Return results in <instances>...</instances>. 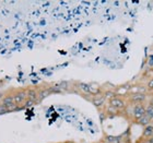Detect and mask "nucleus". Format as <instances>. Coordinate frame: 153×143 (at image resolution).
I'll list each match as a JSON object with an SVG mask.
<instances>
[{
    "mask_svg": "<svg viewBox=\"0 0 153 143\" xmlns=\"http://www.w3.org/2000/svg\"><path fill=\"white\" fill-rule=\"evenodd\" d=\"M108 105H109V107L113 108L114 110L121 111L127 107V102H126V99H125L124 97H121V96H116V97H114V99H109Z\"/></svg>",
    "mask_w": 153,
    "mask_h": 143,
    "instance_id": "1",
    "label": "nucleus"
},
{
    "mask_svg": "<svg viewBox=\"0 0 153 143\" xmlns=\"http://www.w3.org/2000/svg\"><path fill=\"white\" fill-rule=\"evenodd\" d=\"M147 101V94L146 93H129L128 95V102L131 105H138L143 104Z\"/></svg>",
    "mask_w": 153,
    "mask_h": 143,
    "instance_id": "2",
    "label": "nucleus"
},
{
    "mask_svg": "<svg viewBox=\"0 0 153 143\" xmlns=\"http://www.w3.org/2000/svg\"><path fill=\"white\" fill-rule=\"evenodd\" d=\"M146 115V105L144 104H138V105H132V109H131V116L132 119L136 122L139 120L140 118H142Z\"/></svg>",
    "mask_w": 153,
    "mask_h": 143,
    "instance_id": "3",
    "label": "nucleus"
},
{
    "mask_svg": "<svg viewBox=\"0 0 153 143\" xmlns=\"http://www.w3.org/2000/svg\"><path fill=\"white\" fill-rule=\"evenodd\" d=\"M3 106H6L8 108V110L16 109V104L14 102V97L13 96H7L6 99H3Z\"/></svg>",
    "mask_w": 153,
    "mask_h": 143,
    "instance_id": "4",
    "label": "nucleus"
},
{
    "mask_svg": "<svg viewBox=\"0 0 153 143\" xmlns=\"http://www.w3.org/2000/svg\"><path fill=\"white\" fill-rule=\"evenodd\" d=\"M105 102H106V99L104 97V95L94 96V97L92 99V104L97 108L104 107V105H105Z\"/></svg>",
    "mask_w": 153,
    "mask_h": 143,
    "instance_id": "5",
    "label": "nucleus"
},
{
    "mask_svg": "<svg viewBox=\"0 0 153 143\" xmlns=\"http://www.w3.org/2000/svg\"><path fill=\"white\" fill-rule=\"evenodd\" d=\"M141 138H143V139H151V138H153V124H149V126L143 128Z\"/></svg>",
    "mask_w": 153,
    "mask_h": 143,
    "instance_id": "6",
    "label": "nucleus"
},
{
    "mask_svg": "<svg viewBox=\"0 0 153 143\" xmlns=\"http://www.w3.org/2000/svg\"><path fill=\"white\" fill-rule=\"evenodd\" d=\"M13 97H14V102H16V104L18 105V104H21V103H23L24 101H25L26 97H27V94H26V92H24V91H21V92L16 93Z\"/></svg>",
    "mask_w": 153,
    "mask_h": 143,
    "instance_id": "7",
    "label": "nucleus"
},
{
    "mask_svg": "<svg viewBox=\"0 0 153 143\" xmlns=\"http://www.w3.org/2000/svg\"><path fill=\"white\" fill-rule=\"evenodd\" d=\"M107 143H121L123 142V139L121 137H113V136H105L104 137V140Z\"/></svg>",
    "mask_w": 153,
    "mask_h": 143,
    "instance_id": "8",
    "label": "nucleus"
},
{
    "mask_svg": "<svg viewBox=\"0 0 153 143\" xmlns=\"http://www.w3.org/2000/svg\"><path fill=\"white\" fill-rule=\"evenodd\" d=\"M136 124H139V126H142V127L144 128V127H147V126H149V124H151V120L147 117V116H146V115H144L143 117L140 118L139 120L136 121Z\"/></svg>",
    "mask_w": 153,
    "mask_h": 143,
    "instance_id": "9",
    "label": "nucleus"
},
{
    "mask_svg": "<svg viewBox=\"0 0 153 143\" xmlns=\"http://www.w3.org/2000/svg\"><path fill=\"white\" fill-rule=\"evenodd\" d=\"M26 94H27V99H29L30 101H33V102H35L38 97V93L36 92L35 90H29V91L26 92Z\"/></svg>",
    "mask_w": 153,
    "mask_h": 143,
    "instance_id": "10",
    "label": "nucleus"
},
{
    "mask_svg": "<svg viewBox=\"0 0 153 143\" xmlns=\"http://www.w3.org/2000/svg\"><path fill=\"white\" fill-rule=\"evenodd\" d=\"M146 116H147L151 121L153 120V107L150 105H146Z\"/></svg>",
    "mask_w": 153,
    "mask_h": 143,
    "instance_id": "11",
    "label": "nucleus"
},
{
    "mask_svg": "<svg viewBox=\"0 0 153 143\" xmlns=\"http://www.w3.org/2000/svg\"><path fill=\"white\" fill-rule=\"evenodd\" d=\"M118 94L117 92H115V91H106L105 93H104V97H105L106 99H114V97H116Z\"/></svg>",
    "mask_w": 153,
    "mask_h": 143,
    "instance_id": "12",
    "label": "nucleus"
},
{
    "mask_svg": "<svg viewBox=\"0 0 153 143\" xmlns=\"http://www.w3.org/2000/svg\"><path fill=\"white\" fill-rule=\"evenodd\" d=\"M51 94V92H49V90H44V91H42V92L38 93V97H39V99H45L46 96H48Z\"/></svg>",
    "mask_w": 153,
    "mask_h": 143,
    "instance_id": "13",
    "label": "nucleus"
},
{
    "mask_svg": "<svg viewBox=\"0 0 153 143\" xmlns=\"http://www.w3.org/2000/svg\"><path fill=\"white\" fill-rule=\"evenodd\" d=\"M147 90L148 91H153V79H151L147 84Z\"/></svg>",
    "mask_w": 153,
    "mask_h": 143,
    "instance_id": "14",
    "label": "nucleus"
},
{
    "mask_svg": "<svg viewBox=\"0 0 153 143\" xmlns=\"http://www.w3.org/2000/svg\"><path fill=\"white\" fill-rule=\"evenodd\" d=\"M136 143H151V141H150V139H143V138H140Z\"/></svg>",
    "mask_w": 153,
    "mask_h": 143,
    "instance_id": "15",
    "label": "nucleus"
},
{
    "mask_svg": "<svg viewBox=\"0 0 153 143\" xmlns=\"http://www.w3.org/2000/svg\"><path fill=\"white\" fill-rule=\"evenodd\" d=\"M7 111H8V108H7L6 106H3V105L0 106V114H4Z\"/></svg>",
    "mask_w": 153,
    "mask_h": 143,
    "instance_id": "16",
    "label": "nucleus"
},
{
    "mask_svg": "<svg viewBox=\"0 0 153 143\" xmlns=\"http://www.w3.org/2000/svg\"><path fill=\"white\" fill-rule=\"evenodd\" d=\"M148 105H150L153 107V97H151L150 99H149V102H148Z\"/></svg>",
    "mask_w": 153,
    "mask_h": 143,
    "instance_id": "17",
    "label": "nucleus"
},
{
    "mask_svg": "<svg viewBox=\"0 0 153 143\" xmlns=\"http://www.w3.org/2000/svg\"><path fill=\"white\" fill-rule=\"evenodd\" d=\"M150 141H151V143H153V138H151V139H150Z\"/></svg>",
    "mask_w": 153,
    "mask_h": 143,
    "instance_id": "18",
    "label": "nucleus"
},
{
    "mask_svg": "<svg viewBox=\"0 0 153 143\" xmlns=\"http://www.w3.org/2000/svg\"><path fill=\"white\" fill-rule=\"evenodd\" d=\"M67 143H74V142H72V141H69V142H67Z\"/></svg>",
    "mask_w": 153,
    "mask_h": 143,
    "instance_id": "19",
    "label": "nucleus"
}]
</instances>
